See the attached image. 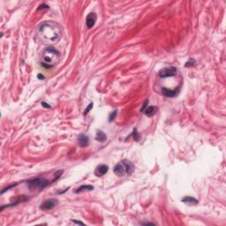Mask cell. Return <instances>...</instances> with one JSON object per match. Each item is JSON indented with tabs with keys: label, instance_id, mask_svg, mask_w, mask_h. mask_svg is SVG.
I'll return each instance as SVG.
<instances>
[{
	"label": "cell",
	"instance_id": "obj_1",
	"mask_svg": "<svg viewBox=\"0 0 226 226\" xmlns=\"http://www.w3.org/2000/svg\"><path fill=\"white\" fill-rule=\"evenodd\" d=\"M37 35L40 42L44 44L55 43L62 36V28L57 22L45 21L40 25Z\"/></svg>",
	"mask_w": 226,
	"mask_h": 226
},
{
	"label": "cell",
	"instance_id": "obj_2",
	"mask_svg": "<svg viewBox=\"0 0 226 226\" xmlns=\"http://www.w3.org/2000/svg\"><path fill=\"white\" fill-rule=\"evenodd\" d=\"M60 58V53L59 51L55 49L54 47H48L44 50L42 53V65L47 67V68H51L53 65H55Z\"/></svg>",
	"mask_w": 226,
	"mask_h": 226
},
{
	"label": "cell",
	"instance_id": "obj_3",
	"mask_svg": "<svg viewBox=\"0 0 226 226\" xmlns=\"http://www.w3.org/2000/svg\"><path fill=\"white\" fill-rule=\"evenodd\" d=\"M134 171V165L132 164V162L129 160H123L120 163L117 164L113 169L114 173L118 177H124L125 175H131Z\"/></svg>",
	"mask_w": 226,
	"mask_h": 226
},
{
	"label": "cell",
	"instance_id": "obj_4",
	"mask_svg": "<svg viewBox=\"0 0 226 226\" xmlns=\"http://www.w3.org/2000/svg\"><path fill=\"white\" fill-rule=\"evenodd\" d=\"M49 185H50V182L47 179L41 178V177L30 179L28 182V186L29 190L32 191V192H34V191L40 192L42 189H44L46 186H48Z\"/></svg>",
	"mask_w": 226,
	"mask_h": 226
},
{
	"label": "cell",
	"instance_id": "obj_5",
	"mask_svg": "<svg viewBox=\"0 0 226 226\" xmlns=\"http://www.w3.org/2000/svg\"><path fill=\"white\" fill-rule=\"evenodd\" d=\"M58 203V200L57 199H50V200H47L43 201L42 204H41L40 209H41V210H44V211H46V210H51L52 209H54V208L57 206Z\"/></svg>",
	"mask_w": 226,
	"mask_h": 226
},
{
	"label": "cell",
	"instance_id": "obj_6",
	"mask_svg": "<svg viewBox=\"0 0 226 226\" xmlns=\"http://www.w3.org/2000/svg\"><path fill=\"white\" fill-rule=\"evenodd\" d=\"M177 74V68L174 66H169L165 67V68L162 69L159 73L160 78H169L173 77Z\"/></svg>",
	"mask_w": 226,
	"mask_h": 226
},
{
	"label": "cell",
	"instance_id": "obj_7",
	"mask_svg": "<svg viewBox=\"0 0 226 226\" xmlns=\"http://www.w3.org/2000/svg\"><path fill=\"white\" fill-rule=\"evenodd\" d=\"M96 19H97V16L95 12H90L87 15L86 17V25H87V28L88 29L92 28L96 22Z\"/></svg>",
	"mask_w": 226,
	"mask_h": 226
},
{
	"label": "cell",
	"instance_id": "obj_8",
	"mask_svg": "<svg viewBox=\"0 0 226 226\" xmlns=\"http://www.w3.org/2000/svg\"><path fill=\"white\" fill-rule=\"evenodd\" d=\"M109 171V166L106 164H100L95 170V175L96 177H103Z\"/></svg>",
	"mask_w": 226,
	"mask_h": 226
},
{
	"label": "cell",
	"instance_id": "obj_9",
	"mask_svg": "<svg viewBox=\"0 0 226 226\" xmlns=\"http://www.w3.org/2000/svg\"><path fill=\"white\" fill-rule=\"evenodd\" d=\"M78 142H79L80 147L87 148L89 144V139L86 134L81 133V134L79 135V137H78Z\"/></svg>",
	"mask_w": 226,
	"mask_h": 226
},
{
	"label": "cell",
	"instance_id": "obj_10",
	"mask_svg": "<svg viewBox=\"0 0 226 226\" xmlns=\"http://www.w3.org/2000/svg\"><path fill=\"white\" fill-rule=\"evenodd\" d=\"M177 91L178 90L175 89V90H171V89H169V88H166V87H163L162 88V94L167 97H173L175 96L177 94Z\"/></svg>",
	"mask_w": 226,
	"mask_h": 226
},
{
	"label": "cell",
	"instance_id": "obj_11",
	"mask_svg": "<svg viewBox=\"0 0 226 226\" xmlns=\"http://www.w3.org/2000/svg\"><path fill=\"white\" fill-rule=\"evenodd\" d=\"M182 202H185L187 205H195L198 203V200H196L193 197H190V196H186L184 197V199H182L181 200Z\"/></svg>",
	"mask_w": 226,
	"mask_h": 226
},
{
	"label": "cell",
	"instance_id": "obj_12",
	"mask_svg": "<svg viewBox=\"0 0 226 226\" xmlns=\"http://www.w3.org/2000/svg\"><path fill=\"white\" fill-rule=\"evenodd\" d=\"M106 140H107L106 134L103 131H101V130L97 131L96 135V141H100V142H104V141H106Z\"/></svg>",
	"mask_w": 226,
	"mask_h": 226
},
{
	"label": "cell",
	"instance_id": "obj_13",
	"mask_svg": "<svg viewBox=\"0 0 226 226\" xmlns=\"http://www.w3.org/2000/svg\"><path fill=\"white\" fill-rule=\"evenodd\" d=\"M156 111H157V108H156L155 106H149V107H148V108L144 110L146 116H148V117H152V116H154L155 113H156Z\"/></svg>",
	"mask_w": 226,
	"mask_h": 226
},
{
	"label": "cell",
	"instance_id": "obj_14",
	"mask_svg": "<svg viewBox=\"0 0 226 226\" xmlns=\"http://www.w3.org/2000/svg\"><path fill=\"white\" fill-rule=\"evenodd\" d=\"M92 190H94V186H89V185H86V186L83 185V186H80L79 188H77V189L74 191V193H80L84 192V191H92Z\"/></svg>",
	"mask_w": 226,
	"mask_h": 226
},
{
	"label": "cell",
	"instance_id": "obj_15",
	"mask_svg": "<svg viewBox=\"0 0 226 226\" xmlns=\"http://www.w3.org/2000/svg\"><path fill=\"white\" fill-rule=\"evenodd\" d=\"M132 136H133V139H134V141H138L140 140V134L138 133V132H137V129H134V130H133V132H132Z\"/></svg>",
	"mask_w": 226,
	"mask_h": 226
},
{
	"label": "cell",
	"instance_id": "obj_16",
	"mask_svg": "<svg viewBox=\"0 0 226 226\" xmlns=\"http://www.w3.org/2000/svg\"><path fill=\"white\" fill-rule=\"evenodd\" d=\"M92 108H93V103H90L88 104V106L87 107V109L84 110V113H83V114H84V116L87 115V113L90 111V110H91Z\"/></svg>",
	"mask_w": 226,
	"mask_h": 226
},
{
	"label": "cell",
	"instance_id": "obj_17",
	"mask_svg": "<svg viewBox=\"0 0 226 226\" xmlns=\"http://www.w3.org/2000/svg\"><path fill=\"white\" fill-rule=\"evenodd\" d=\"M116 116H117V110H114V112H111V113H110V118H109V121H110V122H112V120L115 119Z\"/></svg>",
	"mask_w": 226,
	"mask_h": 226
},
{
	"label": "cell",
	"instance_id": "obj_18",
	"mask_svg": "<svg viewBox=\"0 0 226 226\" xmlns=\"http://www.w3.org/2000/svg\"><path fill=\"white\" fill-rule=\"evenodd\" d=\"M64 173V171L63 170H60V171H57L56 173H55V179L53 180V181H55L56 179H58L59 178V177L62 175Z\"/></svg>",
	"mask_w": 226,
	"mask_h": 226
},
{
	"label": "cell",
	"instance_id": "obj_19",
	"mask_svg": "<svg viewBox=\"0 0 226 226\" xmlns=\"http://www.w3.org/2000/svg\"><path fill=\"white\" fill-rule=\"evenodd\" d=\"M148 103H149V101H148V99H147L145 102H144V103H143V105H142V107H141V112H142V111H144L146 109H147V105L148 104Z\"/></svg>",
	"mask_w": 226,
	"mask_h": 226
},
{
	"label": "cell",
	"instance_id": "obj_20",
	"mask_svg": "<svg viewBox=\"0 0 226 226\" xmlns=\"http://www.w3.org/2000/svg\"><path fill=\"white\" fill-rule=\"evenodd\" d=\"M42 106H43L44 108H47V109H50V108H51V106L50 104L46 103L45 102H42Z\"/></svg>",
	"mask_w": 226,
	"mask_h": 226
},
{
	"label": "cell",
	"instance_id": "obj_21",
	"mask_svg": "<svg viewBox=\"0 0 226 226\" xmlns=\"http://www.w3.org/2000/svg\"><path fill=\"white\" fill-rule=\"evenodd\" d=\"M44 8H49V6L46 5H41V6H39L37 10H41V9H44Z\"/></svg>",
	"mask_w": 226,
	"mask_h": 226
},
{
	"label": "cell",
	"instance_id": "obj_22",
	"mask_svg": "<svg viewBox=\"0 0 226 226\" xmlns=\"http://www.w3.org/2000/svg\"><path fill=\"white\" fill-rule=\"evenodd\" d=\"M73 222L74 223H78V224H82V225L84 224V223H83L82 222H80V221H75V220H73Z\"/></svg>",
	"mask_w": 226,
	"mask_h": 226
},
{
	"label": "cell",
	"instance_id": "obj_23",
	"mask_svg": "<svg viewBox=\"0 0 226 226\" xmlns=\"http://www.w3.org/2000/svg\"><path fill=\"white\" fill-rule=\"evenodd\" d=\"M38 77H39L40 80H43V79H44V76H43V75H41V74H39Z\"/></svg>",
	"mask_w": 226,
	"mask_h": 226
}]
</instances>
